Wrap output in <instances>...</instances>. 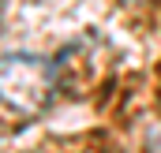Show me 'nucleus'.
<instances>
[{
  "mask_svg": "<svg viewBox=\"0 0 161 153\" xmlns=\"http://www.w3.org/2000/svg\"><path fill=\"white\" fill-rule=\"evenodd\" d=\"M56 86V67L41 56L11 52L0 60V97L23 112H38L49 105Z\"/></svg>",
  "mask_w": 161,
  "mask_h": 153,
  "instance_id": "1",
  "label": "nucleus"
},
{
  "mask_svg": "<svg viewBox=\"0 0 161 153\" xmlns=\"http://www.w3.org/2000/svg\"><path fill=\"white\" fill-rule=\"evenodd\" d=\"M127 4H139V0H127Z\"/></svg>",
  "mask_w": 161,
  "mask_h": 153,
  "instance_id": "2",
  "label": "nucleus"
}]
</instances>
